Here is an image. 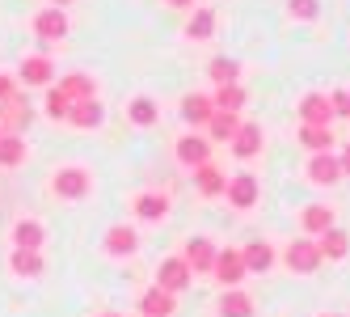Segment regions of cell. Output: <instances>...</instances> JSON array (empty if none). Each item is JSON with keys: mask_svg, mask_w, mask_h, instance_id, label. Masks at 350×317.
I'll return each mask as SVG.
<instances>
[{"mask_svg": "<svg viewBox=\"0 0 350 317\" xmlns=\"http://www.w3.org/2000/svg\"><path fill=\"white\" fill-rule=\"evenodd\" d=\"M182 262L190 266L194 275H211V262H215V246L207 237H190L186 250H182Z\"/></svg>", "mask_w": 350, "mask_h": 317, "instance_id": "9c48e42d", "label": "cell"}, {"mask_svg": "<svg viewBox=\"0 0 350 317\" xmlns=\"http://www.w3.org/2000/svg\"><path fill=\"white\" fill-rule=\"evenodd\" d=\"M9 266H13V275H21V279H38L42 275V254L38 250H13Z\"/></svg>", "mask_w": 350, "mask_h": 317, "instance_id": "f1b7e54d", "label": "cell"}, {"mask_svg": "<svg viewBox=\"0 0 350 317\" xmlns=\"http://www.w3.org/2000/svg\"><path fill=\"white\" fill-rule=\"evenodd\" d=\"M139 220H165L169 216V194H157V190H144L139 199L131 203Z\"/></svg>", "mask_w": 350, "mask_h": 317, "instance_id": "44dd1931", "label": "cell"}, {"mask_svg": "<svg viewBox=\"0 0 350 317\" xmlns=\"http://www.w3.org/2000/svg\"><path fill=\"white\" fill-rule=\"evenodd\" d=\"M338 165H342V178H350V144L342 149V157H338Z\"/></svg>", "mask_w": 350, "mask_h": 317, "instance_id": "8d00e7d4", "label": "cell"}, {"mask_svg": "<svg viewBox=\"0 0 350 317\" xmlns=\"http://www.w3.org/2000/svg\"><path fill=\"white\" fill-rule=\"evenodd\" d=\"M249 271H245V258H241V250H215V262H211V279L219 283V288H241V279H245Z\"/></svg>", "mask_w": 350, "mask_h": 317, "instance_id": "7a4b0ae2", "label": "cell"}, {"mask_svg": "<svg viewBox=\"0 0 350 317\" xmlns=\"http://www.w3.org/2000/svg\"><path fill=\"white\" fill-rule=\"evenodd\" d=\"M34 34L42 42L68 38V17H64V9H42V13H34Z\"/></svg>", "mask_w": 350, "mask_h": 317, "instance_id": "7c38bea8", "label": "cell"}, {"mask_svg": "<svg viewBox=\"0 0 350 317\" xmlns=\"http://www.w3.org/2000/svg\"><path fill=\"white\" fill-rule=\"evenodd\" d=\"M211 114H215V102H211V97H203V93H186V97H182V118H186L190 127H207Z\"/></svg>", "mask_w": 350, "mask_h": 317, "instance_id": "9a60e30c", "label": "cell"}, {"mask_svg": "<svg viewBox=\"0 0 350 317\" xmlns=\"http://www.w3.org/2000/svg\"><path fill=\"white\" fill-rule=\"evenodd\" d=\"M34 123V110L26 106V102H21V97L13 93V97H5V102H0V127H5L9 136H21V131H26Z\"/></svg>", "mask_w": 350, "mask_h": 317, "instance_id": "8992f818", "label": "cell"}, {"mask_svg": "<svg viewBox=\"0 0 350 317\" xmlns=\"http://www.w3.org/2000/svg\"><path fill=\"white\" fill-rule=\"evenodd\" d=\"M211 102H215V110H232V114H241V106H245V89H241V81H237V85H219Z\"/></svg>", "mask_w": 350, "mask_h": 317, "instance_id": "1f68e13d", "label": "cell"}, {"mask_svg": "<svg viewBox=\"0 0 350 317\" xmlns=\"http://www.w3.org/2000/svg\"><path fill=\"white\" fill-rule=\"evenodd\" d=\"M329 106H334V114L350 118V89H334V93H329Z\"/></svg>", "mask_w": 350, "mask_h": 317, "instance_id": "d590c367", "label": "cell"}, {"mask_svg": "<svg viewBox=\"0 0 350 317\" xmlns=\"http://www.w3.org/2000/svg\"><path fill=\"white\" fill-rule=\"evenodd\" d=\"M169 5H173V9H190V5H194V0H169Z\"/></svg>", "mask_w": 350, "mask_h": 317, "instance_id": "f35d334b", "label": "cell"}, {"mask_svg": "<svg viewBox=\"0 0 350 317\" xmlns=\"http://www.w3.org/2000/svg\"><path fill=\"white\" fill-rule=\"evenodd\" d=\"M42 241H46V233H42L38 220H17L13 225V246L17 250H42Z\"/></svg>", "mask_w": 350, "mask_h": 317, "instance_id": "484cf974", "label": "cell"}, {"mask_svg": "<svg viewBox=\"0 0 350 317\" xmlns=\"http://www.w3.org/2000/svg\"><path fill=\"white\" fill-rule=\"evenodd\" d=\"M0 136H5V127H0Z\"/></svg>", "mask_w": 350, "mask_h": 317, "instance_id": "7bdbcfd3", "label": "cell"}, {"mask_svg": "<svg viewBox=\"0 0 350 317\" xmlns=\"http://www.w3.org/2000/svg\"><path fill=\"white\" fill-rule=\"evenodd\" d=\"M245 123V118L241 114H232V110H215L211 114V123H207V136L211 140H219V144H228L232 136H237V127Z\"/></svg>", "mask_w": 350, "mask_h": 317, "instance_id": "d4e9b609", "label": "cell"}, {"mask_svg": "<svg viewBox=\"0 0 350 317\" xmlns=\"http://www.w3.org/2000/svg\"><path fill=\"white\" fill-rule=\"evenodd\" d=\"M287 13H291V17H299V21H317L321 0H287Z\"/></svg>", "mask_w": 350, "mask_h": 317, "instance_id": "e575fe53", "label": "cell"}, {"mask_svg": "<svg viewBox=\"0 0 350 317\" xmlns=\"http://www.w3.org/2000/svg\"><path fill=\"white\" fill-rule=\"evenodd\" d=\"M135 250H139L135 229H127V225H110V229H106V254H110V258H127V254H135Z\"/></svg>", "mask_w": 350, "mask_h": 317, "instance_id": "5bb4252c", "label": "cell"}, {"mask_svg": "<svg viewBox=\"0 0 350 317\" xmlns=\"http://www.w3.org/2000/svg\"><path fill=\"white\" fill-rule=\"evenodd\" d=\"M89 186H93V178H89V169H81V165H64V169H55V178H51V190L59 194V199H85Z\"/></svg>", "mask_w": 350, "mask_h": 317, "instance_id": "6da1fadb", "label": "cell"}, {"mask_svg": "<svg viewBox=\"0 0 350 317\" xmlns=\"http://www.w3.org/2000/svg\"><path fill=\"white\" fill-rule=\"evenodd\" d=\"M215 309H219V317H254V301H249V292H241V288H224Z\"/></svg>", "mask_w": 350, "mask_h": 317, "instance_id": "ac0fdd59", "label": "cell"}, {"mask_svg": "<svg viewBox=\"0 0 350 317\" xmlns=\"http://www.w3.org/2000/svg\"><path fill=\"white\" fill-rule=\"evenodd\" d=\"M304 174H308V182H317V186H334V182L342 178V165H338L334 153H312L308 165H304Z\"/></svg>", "mask_w": 350, "mask_h": 317, "instance_id": "30bf717a", "label": "cell"}, {"mask_svg": "<svg viewBox=\"0 0 350 317\" xmlns=\"http://www.w3.org/2000/svg\"><path fill=\"white\" fill-rule=\"evenodd\" d=\"M211 34H215V13H211V9H194V17L186 21V38L207 42Z\"/></svg>", "mask_w": 350, "mask_h": 317, "instance_id": "f546056e", "label": "cell"}, {"mask_svg": "<svg viewBox=\"0 0 350 317\" xmlns=\"http://www.w3.org/2000/svg\"><path fill=\"white\" fill-rule=\"evenodd\" d=\"M283 262L291 275H312L321 266V254H317V241H291V246L283 250Z\"/></svg>", "mask_w": 350, "mask_h": 317, "instance_id": "277c9868", "label": "cell"}, {"mask_svg": "<svg viewBox=\"0 0 350 317\" xmlns=\"http://www.w3.org/2000/svg\"><path fill=\"white\" fill-rule=\"evenodd\" d=\"M207 77H211L215 85H237V77H241V64H237V60H228V55H219V60H211Z\"/></svg>", "mask_w": 350, "mask_h": 317, "instance_id": "d6a6232c", "label": "cell"}, {"mask_svg": "<svg viewBox=\"0 0 350 317\" xmlns=\"http://www.w3.org/2000/svg\"><path fill=\"white\" fill-rule=\"evenodd\" d=\"M224 194H228V203L232 207H254L258 203V194H262V186H258V178L254 174H232L228 178V186H224Z\"/></svg>", "mask_w": 350, "mask_h": 317, "instance_id": "ba28073f", "label": "cell"}, {"mask_svg": "<svg viewBox=\"0 0 350 317\" xmlns=\"http://www.w3.org/2000/svg\"><path fill=\"white\" fill-rule=\"evenodd\" d=\"M295 140L304 144L308 153H329L334 149V127H308V123H299Z\"/></svg>", "mask_w": 350, "mask_h": 317, "instance_id": "cb8c5ba5", "label": "cell"}, {"mask_svg": "<svg viewBox=\"0 0 350 317\" xmlns=\"http://www.w3.org/2000/svg\"><path fill=\"white\" fill-rule=\"evenodd\" d=\"M299 225H304L308 237H321L325 229H334V207L329 203H308L304 216H299Z\"/></svg>", "mask_w": 350, "mask_h": 317, "instance_id": "d6986e66", "label": "cell"}, {"mask_svg": "<svg viewBox=\"0 0 350 317\" xmlns=\"http://www.w3.org/2000/svg\"><path fill=\"white\" fill-rule=\"evenodd\" d=\"M13 93H17L13 81H9V77H0V102H5V97H13Z\"/></svg>", "mask_w": 350, "mask_h": 317, "instance_id": "74e56055", "label": "cell"}, {"mask_svg": "<svg viewBox=\"0 0 350 317\" xmlns=\"http://www.w3.org/2000/svg\"><path fill=\"white\" fill-rule=\"evenodd\" d=\"M245 258V271L249 275H266L270 266H274V250H270V241H249V246L241 250Z\"/></svg>", "mask_w": 350, "mask_h": 317, "instance_id": "e0dca14e", "label": "cell"}, {"mask_svg": "<svg viewBox=\"0 0 350 317\" xmlns=\"http://www.w3.org/2000/svg\"><path fill=\"white\" fill-rule=\"evenodd\" d=\"M59 89L72 97V102H85V97H97V85H93V77H89V72H68V77L59 81Z\"/></svg>", "mask_w": 350, "mask_h": 317, "instance_id": "83f0119b", "label": "cell"}, {"mask_svg": "<svg viewBox=\"0 0 350 317\" xmlns=\"http://www.w3.org/2000/svg\"><path fill=\"white\" fill-rule=\"evenodd\" d=\"M139 309H144V317H169L178 309V301H173V292H165V288H148L139 296Z\"/></svg>", "mask_w": 350, "mask_h": 317, "instance_id": "ffe728a7", "label": "cell"}, {"mask_svg": "<svg viewBox=\"0 0 350 317\" xmlns=\"http://www.w3.org/2000/svg\"><path fill=\"white\" fill-rule=\"evenodd\" d=\"M106 317H118V313H106Z\"/></svg>", "mask_w": 350, "mask_h": 317, "instance_id": "b9f144b4", "label": "cell"}, {"mask_svg": "<svg viewBox=\"0 0 350 317\" xmlns=\"http://www.w3.org/2000/svg\"><path fill=\"white\" fill-rule=\"evenodd\" d=\"M190 279H194V271L182 262V254H178V258H165V262L157 266V288L173 292V296H178V292H186V288H190Z\"/></svg>", "mask_w": 350, "mask_h": 317, "instance_id": "5b68a950", "label": "cell"}, {"mask_svg": "<svg viewBox=\"0 0 350 317\" xmlns=\"http://www.w3.org/2000/svg\"><path fill=\"white\" fill-rule=\"evenodd\" d=\"M21 161H26V140L5 131V136H0V165L13 169V165H21Z\"/></svg>", "mask_w": 350, "mask_h": 317, "instance_id": "4dcf8cb0", "label": "cell"}, {"mask_svg": "<svg viewBox=\"0 0 350 317\" xmlns=\"http://www.w3.org/2000/svg\"><path fill=\"white\" fill-rule=\"evenodd\" d=\"M173 153H178V161L186 165V169H198V165H207L211 161V140H203V136H182L178 140V149H173Z\"/></svg>", "mask_w": 350, "mask_h": 317, "instance_id": "8fae6325", "label": "cell"}, {"mask_svg": "<svg viewBox=\"0 0 350 317\" xmlns=\"http://www.w3.org/2000/svg\"><path fill=\"white\" fill-rule=\"evenodd\" d=\"M127 118H131V123L135 127H152L157 123V118H161V106L152 102V97H131V102H127Z\"/></svg>", "mask_w": 350, "mask_h": 317, "instance_id": "4316f807", "label": "cell"}, {"mask_svg": "<svg viewBox=\"0 0 350 317\" xmlns=\"http://www.w3.org/2000/svg\"><path fill=\"white\" fill-rule=\"evenodd\" d=\"M55 5H72V0H55Z\"/></svg>", "mask_w": 350, "mask_h": 317, "instance_id": "60d3db41", "label": "cell"}, {"mask_svg": "<svg viewBox=\"0 0 350 317\" xmlns=\"http://www.w3.org/2000/svg\"><path fill=\"white\" fill-rule=\"evenodd\" d=\"M295 114H299V123H308V127H329L334 123V106H329L325 93H304L299 106H295Z\"/></svg>", "mask_w": 350, "mask_h": 317, "instance_id": "3957f363", "label": "cell"}, {"mask_svg": "<svg viewBox=\"0 0 350 317\" xmlns=\"http://www.w3.org/2000/svg\"><path fill=\"white\" fill-rule=\"evenodd\" d=\"M102 118H106V106L97 102V97H85V102H72V106H68L64 123H72V127L89 131V127H102Z\"/></svg>", "mask_w": 350, "mask_h": 317, "instance_id": "52a82bcc", "label": "cell"}, {"mask_svg": "<svg viewBox=\"0 0 350 317\" xmlns=\"http://www.w3.org/2000/svg\"><path fill=\"white\" fill-rule=\"evenodd\" d=\"M194 182H198V190H203L207 194V199H215V194H224V186H228V174H224V169L219 165H198L194 169Z\"/></svg>", "mask_w": 350, "mask_h": 317, "instance_id": "7402d4cb", "label": "cell"}, {"mask_svg": "<svg viewBox=\"0 0 350 317\" xmlns=\"http://www.w3.org/2000/svg\"><path fill=\"white\" fill-rule=\"evenodd\" d=\"M228 149H232L241 161H254V157L262 153V127H258V123H241L237 136L228 140Z\"/></svg>", "mask_w": 350, "mask_h": 317, "instance_id": "4fadbf2b", "label": "cell"}, {"mask_svg": "<svg viewBox=\"0 0 350 317\" xmlns=\"http://www.w3.org/2000/svg\"><path fill=\"white\" fill-rule=\"evenodd\" d=\"M317 254H321V262H325V258H329V262L346 258V254H350V233H342L338 225L325 229V233L317 237Z\"/></svg>", "mask_w": 350, "mask_h": 317, "instance_id": "2e32d148", "label": "cell"}, {"mask_svg": "<svg viewBox=\"0 0 350 317\" xmlns=\"http://www.w3.org/2000/svg\"><path fill=\"white\" fill-rule=\"evenodd\" d=\"M42 106H46V114H51V118H64L68 106H72V97H68L59 85H51V89H46V102H42Z\"/></svg>", "mask_w": 350, "mask_h": 317, "instance_id": "836d02e7", "label": "cell"}, {"mask_svg": "<svg viewBox=\"0 0 350 317\" xmlns=\"http://www.w3.org/2000/svg\"><path fill=\"white\" fill-rule=\"evenodd\" d=\"M51 77H55V68H51L46 55H26L21 60V81L26 85H51Z\"/></svg>", "mask_w": 350, "mask_h": 317, "instance_id": "603a6c76", "label": "cell"}, {"mask_svg": "<svg viewBox=\"0 0 350 317\" xmlns=\"http://www.w3.org/2000/svg\"><path fill=\"white\" fill-rule=\"evenodd\" d=\"M321 317H342V313H321Z\"/></svg>", "mask_w": 350, "mask_h": 317, "instance_id": "ab89813d", "label": "cell"}]
</instances>
